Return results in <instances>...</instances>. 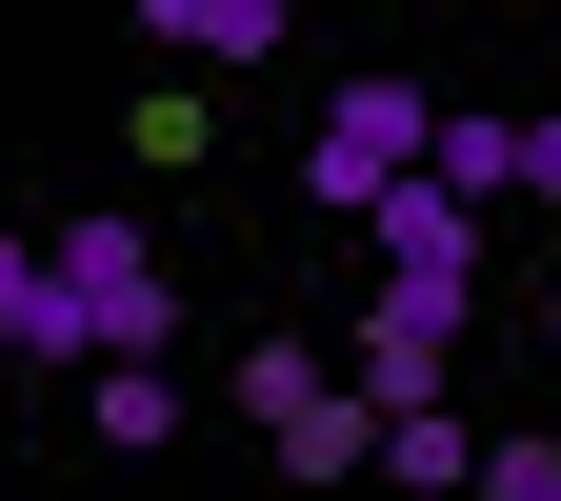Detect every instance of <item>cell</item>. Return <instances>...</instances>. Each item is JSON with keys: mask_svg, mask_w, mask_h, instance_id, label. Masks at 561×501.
I'll return each instance as SVG.
<instances>
[{"mask_svg": "<svg viewBox=\"0 0 561 501\" xmlns=\"http://www.w3.org/2000/svg\"><path fill=\"white\" fill-rule=\"evenodd\" d=\"M421 140H442V101H421V81H341L321 140H301V201H321V221H381V201L421 181Z\"/></svg>", "mask_w": 561, "mask_h": 501, "instance_id": "6da1fadb", "label": "cell"}, {"mask_svg": "<svg viewBox=\"0 0 561 501\" xmlns=\"http://www.w3.org/2000/svg\"><path fill=\"white\" fill-rule=\"evenodd\" d=\"M461 321H481V301L362 281V362H341V382H362V421H421V401H442V382H461Z\"/></svg>", "mask_w": 561, "mask_h": 501, "instance_id": "7a4b0ae2", "label": "cell"}, {"mask_svg": "<svg viewBox=\"0 0 561 501\" xmlns=\"http://www.w3.org/2000/svg\"><path fill=\"white\" fill-rule=\"evenodd\" d=\"M362 241H381V281H421V301H481V241H502V221H481L461 181H401Z\"/></svg>", "mask_w": 561, "mask_h": 501, "instance_id": "3957f363", "label": "cell"}, {"mask_svg": "<svg viewBox=\"0 0 561 501\" xmlns=\"http://www.w3.org/2000/svg\"><path fill=\"white\" fill-rule=\"evenodd\" d=\"M261 462L301 481V501H341V481L381 462V421H362V382H321V401H280V421H261Z\"/></svg>", "mask_w": 561, "mask_h": 501, "instance_id": "277c9868", "label": "cell"}, {"mask_svg": "<svg viewBox=\"0 0 561 501\" xmlns=\"http://www.w3.org/2000/svg\"><path fill=\"white\" fill-rule=\"evenodd\" d=\"M381 481H401V501H481V421H461V401L381 421Z\"/></svg>", "mask_w": 561, "mask_h": 501, "instance_id": "5b68a950", "label": "cell"}, {"mask_svg": "<svg viewBox=\"0 0 561 501\" xmlns=\"http://www.w3.org/2000/svg\"><path fill=\"white\" fill-rule=\"evenodd\" d=\"M81 421H101L121 462H161V442H181V362H101V382H81Z\"/></svg>", "mask_w": 561, "mask_h": 501, "instance_id": "8992f818", "label": "cell"}, {"mask_svg": "<svg viewBox=\"0 0 561 501\" xmlns=\"http://www.w3.org/2000/svg\"><path fill=\"white\" fill-rule=\"evenodd\" d=\"M140 41H181V60H280V0H161Z\"/></svg>", "mask_w": 561, "mask_h": 501, "instance_id": "52a82bcc", "label": "cell"}, {"mask_svg": "<svg viewBox=\"0 0 561 501\" xmlns=\"http://www.w3.org/2000/svg\"><path fill=\"white\" fill-rule=\"evenodd\" d=\"M481 501H561V442L522 421V442H481Z\"/></svg>", "mask_w": 561, "mask_h": 501, "instance_id": "ba28073f", "label": "cell"}, {"mask_svg": "<svg viewBox=\"0 0 561 501\" xmlns=\"http://www.w3.org/2000/svg\"><path fill=\"white\" fill-rule=\"evenodd\" d=\"M21 341H41V241H0V382H21Z\"/></svg>", "mask_w": 561, "mask_h": 501, "instance_id": "9c48e42d", "label": "cell"}, {"mask_svg": "<svg viewBox=\"0 0 561 501\" xmlns=\"http://www.w3.org/2000/svg\"><path fill=\"white\" fill-rule=\"evenodd\" d=\"M522 201H561V101H541V121H522Z\"/></svg>", "mask_w": 561, "mask_h": 501, "instance_id": "30bf717a", "label": "cell"}, {"mask_svg": "<svg viewBox=\"0 0 561 501\" xmlns=\"http://www.w3.org/2000/svg\"><path fill=\"white\" fill-rule=\"evenodd\" d=\"M541 362H561V281H541Z\"/></svg>", "mask_w": 561, "mask_h": 501, "instance_id": "8fae6325", "label": "cell"}]
</instances>
